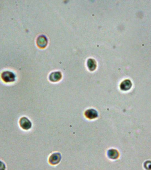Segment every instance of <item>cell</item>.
Wrapping results in <instances>:
<instances>
[{"label": "cell", "mask_w": 151, "mask_h": 170, "mask_svg": "<svg viewBox=\"0 0 151 170\" xmlns=\"http://www.w3.org/2000/svg\"><path fill=\"white\" fill-rule=\"evenodd\" d=\"M1 78L5 82H12L15 80L16 76L12 72L6 71L2 73Z\"/></svg>", "instance_id": "cell-1"}, {"label": "cell", "mask_w": 151, "mask_h": 170, "mask_svg": "<svg viewBox=\"0 0 151 170\" xmlns=\"http://www.w3.org/2000/svg\"><path fill=\"white\" fill-rule=\"evenodd\" d=\"M85 115L89 119H93L98 117V114L96 110L91 109H88L85 112Z\"/></svg>", "instance_id": "cell-5"}, {"label": "cell", "mask_w": 151, "mask_h": 170, "mask_svg": "<svg viewBox=\"0 0 151 170\" xmlns=\"http://www.w3.org/2000/svg\"><path fill=\"white\" fill-rule=\"evenodd\" d=\"M144 167L147 170H151V161H146L144 164Z\"/></svg>", "instance_id": "cell-10"}, {"label": "cell", "mask_w": 151, "mask_h": 170, "mask_svg": "<svg viewBox=\"0 0 151 170\" xmlns=\"http://www.w3.org/2000/svg\"><path fill=\"white\" fill-rule=\"evenodd\" d=\"M132 86V84L130 80H125L120 84V89L122 91H127L131 89Z\"/></svg>", "instance_id": "cell-6"}, {"label": "cell", "mask_w": 151, "mask_h": 170, "mask_svg": "<svg viewBox=\"0 0 151 170\" xmlns=\"http://www.w3.org/2000/svg\"><path fill=\"white\" fill-rule=\"evenodd\" d=\"M107 156L111 159H116L119 157V153L117 150L115 149H111L107 151Z\"/></svg>", "instance_id": "cell-8"}, {"label": "cell", "mask_w": 151, "mask_h": 170, "mask_svg": "<svg viewBox=\"0 0 151 170\" xmlns=\"http://www.w3.org/2000/svg\"><path fill=\"white\" fill-rule=\"evenodd\" d=\"M6 166L5 163L0 160V170H6Z\"/></svg>", "instance_id": "cell-11"}, {"label": "cell", "mask_w": 151, "mask_h": 170, "mask_svg": "<svg viewBox=\"0 0 151 170\" xmlns=\"http://www.w3.org/2000/svg\"><path fill=\"white\" fill-rule=\"evenodd\" d=\"M19 123L21 128L24 130H29L31 128L32 126L31 122L26 117H22L21 118Z\"/></svg>", "instance_id": "cell-2"}, {"label": "cell", "mask_w": 151, "mask_h": 170, "mask_svg": "<svg viewBox=\"0 0 151 170\" xmlns=\"http://www.w3.org/2000/svg\"><path fill=\"white\" fill-rule=\"evenodd\" d=\"M37 44L38 46L40 48L43 49L45 48L47 44V38L43 35L40 36L38 38Z\"/></svg>", "instance_id": "cell-4"}, {"label": "cell", "mask_w": 151, "mask_h": 170, "mask_svg": "<svg viewBox=\"0 0 151 170\" xmlns=\"http://www.w3.org/2000/svg\"><path fill=\"white\" fill-rule=\"evenodd\" d=\"M87 66L90 71H94L96 67V63L94 59H90L87 62Z\"/></svg>", "instance_id": "cell-9"}, {"label": "cell", "mask_w": 151, "mask_h": 170, "mask_svg": "<svg viewBox=\"0 0 151 170\" xmlns=\"http://www.w3.org/2000/svg\"><path fill=\"white\" fill-rule=\"evenodd\" d=\"M62 74L60 72H55L52 73L50 75L49 79L52 82L59 81L62 78Z\"/></svg>", "instance_id": "cell-7"}, {"label": "cell", "mask_w": 151, "mask_h": 170, "mask_svg": "<svg viewBox=\"0 0 151 170\" xmlns=\"http://www.w3.org/2000/svg\"><path fill=\"white\" fill-rule=\"evenodd\" d=\"M62 159V156L60 153L56 152L53 153L49 158V161L50 164L55 165L58 164Z\"/></svg>", "instance_id": "cell-3"}]
</instances>
